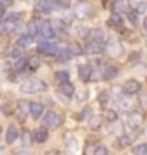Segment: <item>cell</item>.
I'll return each mask as SVG.
<instances>
[{
	"mask_svg": "<svg viewBox=\"0 0 147 155\" xmlns=\"http://www.w3.org/2000/svg\"><path fill=\"white\" fill-rule=\"evenodd\" d=\"M45 88L47 84L42 79H29L21 84V91H24V93H38V91H43Z\"/></svg>",
	"mask_w": 147,
	"mask_h": 155,
	"instance_id": "6da1fadb",
	"label": "cell"
},
{
	"mask_svg": "<svg viewBox=\"0 0 147 155\" xmlns=\"http://www.w3.org/2000/svg\"><path fill=\"white\" fill-rule=\"evenodd\" d=\"M43 122H45V126H47V127L54 129V127H59V126H61L62 119H61V116H59V114H56V112L49 110V112L45 114V117H43Z\"/></svg>",
	"mask_w": 147,
	"mask_h": 155,
	"instance_id": "7a4b0ae2",
	"label": "cell"
},
{
	"mask_svg": "<svg viewBox=\"0 0 147 155\" xmlns=\"http://www.w3.org/2000/svg\"><path fill=\"white\" fill-rule=\"evenodd\" d=\"M74 14L76 17H88L92 14V5L88 2H78L74 5Z\"/></svg>",
	"mask_w": 147,
	"mask_h": 155,
	"instance_id": "3957f363",
	"label": "cell"
},
{
	"mask_svg": "<svg viewBox=\"0 0 147 155\" xmlns=\"http://www.w3.org/2000/svg\"><path fill=\"white\" fill-rule=\"evenodd\" d=\"M38 50L45 55H57L61 50H59V45L57 43H52V41H45V43H40Z\"/></svg>",
	"mask_w": 147,
	"mask_h": 155,
	"instance_id": "277c9868",
	"label": "cell"
},
{
	"mask_svg": "<svg viewBox=\"0 0 147 155\" xmlns=\"http://www.w3.org/2000/svg\"><path fill=\"white\" fill-rule=\"evenodd\" d=\"M106 52H108L111 57H121V54H123V47H121L118 41H109L108 47H106Z\"/></svg>",
	"mask_w": 147,
	"mask_h": 155,
	"instance_id": "5b68a950",
	"label": "cell"
},
{
	"mask_svg": "<svg viewBox=\"0 0 147 155\" xmlns=\"http://www.w3.org/2000/svg\"><path fill=\"white\" fill-rule=\"evenodd\" d=\"M123 91L126 95H133V93H138L140 91V83L135 81V79H130V81H126L123 84Z\"/></svg>",
	"mask_w": 147,
	"mask_h": 155,
	"instance_id": "8992f818",
	"label": "cell"
},
{
	"mask_svg": "<svg viewBox=\"0 0 147 155\" xmlns=\"http://www.w3.org/2000/svg\"><path fill=\"white\" fill-rule=\"evenodd\" d=\"M56 9V4L52 0H36V11L38 12H50Z\"/></svg>",
	"mask_w": 147,
	"mask_h": 155,
	"instance_id": "52a82bcc",
	"label": "cell"
},
{
	"mask_svg": "<svg viewBox=\"0 0 147 155\" xmlns=\"http://www.w3.org/2000/svg\"><path fill=\"white\" fill-rule=\"evenodd\" d=\"M40 35L43 36L45 40H50V38H54V28H52V24L50 22H42L40 24Z\"/></svg>",
	"mask_w": 147,
	"mask_h": 155,
	"instance_id": "ba28073f",
	"label": "cell"
},
{
	"mask_svg": "<svg viewBox=\"0 0 147 155\" xmlns=\"http://www.w3.org/2000/svg\"><path fill=\"white\" fill-rule=\"evenodd\" d=\"M142 122H144V116H142L140 112H130V116H128V124H130L132 127L142 126Z\"/></svg>",
	"mask_w": 147,
	"mask_h": 155,
	"instance_id": "9c48e42d",
	"label": "cell"
},
{
	"mask_svg": "<svg viewBox=\"0 0 147 155\" xmlns=\"http://www.w3.org/2000/svg\"><path fill=\"white\" fill-rule=\"evenodd\" d=\"M47 138H49L47 127H38V129L33 133V140L36 141V143H43V141H47Z\"/></svg>",
	"mask_w": 147,
	"mask_h": 155,
	"instance_id": "30bf717a",
	"label": "cell"
},
{
	"mask_svg": "<svg viewBox=\"0 0 147 155\" xmlns=\"http://www.w3.org/2000/svg\"><path fill=\"white\" fill-rule=\"evenodd\" d=\"M28 114H29V104L26 102V100H21V102L17 104V116H19V119L23 121Z\"/></svg>",
	"mask_w": 147,
	"mask_h": 155,
	"instance_id": "8fae6325",
	"label": "cell"
},
{
	"mask_svg": "<svg viewBox=\"0 0 147 155\" xmlns=\"http://www.w3.org/2000/svg\"><path fill=\"white\" fill-rule=\"evenodd\" d=\"M42 112H43V105L38 104V102H33V104H29V114L33 119H38L42 116Z\"/></svg>",
	"mask_w": 147,
	"mask_h": 155,
	"instance_id": "7c38bea8",
	"label": "cell"
},
{
	"mask_svg": "<svg viewBox=\"0 0 147 155\" xmlns=\"http://www.w3.org/2000/svg\"><path fill=\"white\" fill-rule=\"evenodd\" d=\"M80 78H81L83 81H90L92 66H88V64H81V66H80Z\"/></svg>",
	"mask_w": 147,
	"mask_h": 155,
	"instance_id": "4fadbf2b",
	"label": "cell"
},
{
	"mask_svg": "<svg viewBox=\"0 0 147 155\" xmlns=\"http://www.w3.org/2000/svg\"><path fill=\"white\" fill-rule=\"evenodd\" d=\"M88 38H90V41H99V43H102L106 40V35H104L102 29H92L90 33H88Z\"/></svg>",
	"mask_w": 147,
	"mask_h": 155,
	"instance_id": "5bb4252c",
	"label": "cell"
},
{
	"mask_svg": "<svg viewBox=\"0 0 147 155\" xmlns=\"http://www.w3.org/2000/svg\"><path fill=\"white\" fill-rule=\"evenodd\" d=\"M59 91H61L64 97H73V93H74V86L69 81H66V83H62L61 86H59Z\"/></svg>",
	"mask_w": 147,
	"mask_h": 155,
	"instance_id": "9a60e30c",
	"label": "cell"
},
{
	"mask_svg": "<svg viewBox=\"0 0 147 155\" xmlns=\"http://www.w3.org/2000/svg\"><path fill=\"white\" fill-rule=\"evenodd\" d=\"M114 76H118V67L116 66H108L102 72V78L104 79H113Z\"/></svg>",
	"mask_w": 147,
	"mask_h": 155,
	"instance_id": "2e32d148",
	"label": "cell"
},
{
	"mask_svg": "<svg viewBox=\"0 0 147 155\" xmlns=\"http://www.w3.org/2000/svg\"><path fill=\"white\" fill-rule=\"evenodd\" d=\"M101 52H102V43H99V41H88L87 54H101Z\"/></svg>",
	"mask_w": 147,
	"mask_h": 155,
	"instance_id": "e0dca14e",
	"label": "cell"
},
{
	"mask_svg": "<svg viewBox=\"0 0 147 155\" xmlns=\"http://www.w3.org/2000/svg\"><path fill=\"white\" fill-rule=\"evenodd\" d=\"M5 140H7V143H14V141L17 140V129H16L14 126H11L9 129H7Z\"/></svg>",
	"mask_w": 147,
	"mask_h": 155,
	"instance_id": "ac0fdd59",
	"label": "cell"
},
{
	"mask_svg": "<svg viewBox=\"0 0 147 155\" xmlns=\"http://www.w3.org/2000/svg\"><path fill=\"white\" fill-rule=\"evenodd\" d=\"M111 133L116 134V136H123V126H121L119 121H114L113 124H111Z\"/></svg>",
	"mask_w": 147,
	"mask_h": 155,
	"instance_id": "d6986e66",
	"label": "cell"
},
{
	"mask_svg": "<svg viewBox=\"0 0 147 155\" xmlns=\"http://www.w3.org/2000/svg\"><path fill=\"white\" fill-rule=\"evenodd\" d=\"M118 109L121 112H128L132 109V102H130V100H125V98L123 100H118Z\"/></svg>",
	"mask_w": 147,
	"mask_h": 155,
	"instance_id": "ffe728a7",
	"label": "cell"
},
{
	"mask_svg": "<svg viewBox=\"0 0 147 155\" xmlns=\"http://www.w3.org/2000/svg\"><path fill=\"white\" fill-rule=\"evenodd\" d=\"M31 41H33V38H31V35H23L21 38L17 40V45L19 47H28V45H31Z\"/></svg>",
	"mask_w": 147,
	"mask_h": 155,
	"instance_id": "44dd1931",
	"label": "cell"
},
{
	"mask_svg": "<svg viewBox=\"0 0 147 155\" xmlns=\"http://www.w3.org/2000/svg\"><path fill=\"white\" fill-rule=\"evenodd\" d=\"M69 79V74L66 71H59V72H56V81L59 84H62V83H66Z\"/></svg>",
	"mask_w": 147,
	"mask_h": 155,
	"instance_id": "7402d4cb",
	"label": "cell"
},
{
	"mask_svg": "<svg viewBox=\"0 0 147 155\" xmlns=\"http://www.w3.org/2000/svg\"><path fill=\"white\" fill-rule=\"evenodd\" d=\"M102 124V117L101 116H95L92 117V121H88V126H90V129H99Z\"/></svg>",
	"mask_w": 147,
	"mask_h": 155,
	"instance_id": "603a6c76",
	"label": "cell"
},
{
	"mask_svg": "<svg viewBox=\"0 0 147 155\" xmlns=\"http://www.w3.org/2000/svg\"><path fill=\"white\" fill-rule=\"evenodd\" d=\"M2 28H4V31H5V33H12V31L16 29V21L7 19V21L4 22V26H2Z\"/></svg>",
	"mask_w": 147,
	"mask_h": 155,
	"instance_id": "cb8c5ba5",
	"label": "cell"
},
{
	"mask_svg": "<svg viewBox=\"0 0 147 155\" xmlns=\"http://www.w3.org/2000/svg\"><path fill=\"white\" fill-rule=\"evenodd\" d=\"M133 155H147V143H140L133 148Z\"/></svg>",
	"mask_w": 147,
	"mask_h": 155,
	"instance_id": "d4e9b609",
	"label": "cell"
},
{
	"mask_svg": "<svg viewBox=\"0 0 147 155\" xmlns=\"http://www.w3.org/2000/svg\"><path fill=\"white\" fill-rule=\"evenodd\" d=\"M26 66H28V62H26L23 57H21V59H17V61H16V64H14V69H16L17 72H21V71H24V69H26Z\"/></svg>",
	"mask_w": 147,
	"mask_h": 155,
	"instance_id": "484cf974",
	"label": "cell"
},
{
	"mask_svg": "<svg viewBox=\"0 0 147 155\" xmlns=\"http://www.w3.org/2000/svg\"><path fill=\"white\" fill-rule=\"evenodd\" d=\"M68 50L73 54V55H80V54H83V50H81V47H80L78 43H69Z\"/></svg>",
	"mask_w": 147,
	"mask_h": 155,
	"instance_id": "4316f807",
	"label": "cell"
},
{
	"mask_svg": "<svg viewBox=\"0 0 147 155\" xmlns=\"http://www.w3.org/2000/svg\"><path fill=\"white\" fill-rule=\"evenodd\" d=\"M109 24H111L113 28H119V26H121V17H119L118 14L111 16V17H109Z\"/></svg>",
	"mask_w": 147,
	"mask_h": 155,
	"instance_id": "83f0119b",
	"label": "cell"
},
{
	"mask_svg": "<svg viewBox=\"0 0 147 155\" xmlns=\"http://www.w3.org/2000/svg\"><path fill=\"white\" fill-rule=\"evenodd\" d=\"M114 9H116L118 12H126V11H128V5H126V2H125V0H118Z\"/></svg>",
	"mask_w": 147,
	"mask_h": 155,
	"instance_id": "f1b7e54d",
	"label": "cell"
},
{
	"mask_svg": "<svg viewBox=\"0 0 147 155\" xmlns=\"http://www.w3.org/2000/svg\"><path fill=\"white\" fill-rule=\"evenodd\" d=\"M73 55L69 50H64V52H61V54H57V57H59V61H68L69 57Z\"/></svg>",
	"mask_w": 147,
	"mask_h": 155,
	"instance_id": "f546056e",
	"label": "cell"
},
{
	"mask_svg": "<svg viewBox=\"0 0 147 155\" xmlns=\"http://www.w3.org/2000/svg\"><path fill=\"white\" fill-rule=\"evenodd\" d=\"M38 29H40V26H36V22H35V21H31V22L28 24V31H29V35H35L36 31H38Z\"/></svg>",
	"mask_w": 147,
	"mask_h": 155,
	"instance_id": "4dcf8cb0",
	"label": "cell"
},
{
	"mask_svg": "<svg viewBox=\"0 0 147 155\" xmlns=\"http://www.w3.org/2000/svg\"><path fill=\"white\" fill-rule=\"evenodd\" d=\"M106 117H108L111 122H114V121H118V114L114 110H108V114H106Z\"/></svg>",
	"mask_w": 147,
	"mask_h": 155,
	"instance_id": "1f68e13d",
	"label": "cell"
},
{
	"mask_svg": "<svg viewBox=\"0 0 147 155\" xmlns=\"http://www.w3.org/2000/svg\"><path fill=\"white\" fill-rule=\"evenodd\" d=\"M28 64H29V67H31V69H38V67H40V59L33 57V59H31V61L28 62Z\"/></svg>",
	"mask_w": 147,
	"mask_h": 155,
	"instance_id": "d6a6232c",
	"label": "cell"
},
{
	"mask_svg": "<svg viewBox=\"0 0 147 155\" xmlns=\"http://www.w3.org/2000/svg\"><path fill=\"white\" fill-rule=\"evenodd\" d=\"M109 98V91H101V95H99V102L101 104H106Z\"/></svg>",
	"mask_w": 147,
	"mask_h": 155,
	"instance_id": "836d02e7",
	"label": "cell"
},
{
	"mask_svg": "<svg viewBox=\"0 0 147 155\" xmlns=\"http://www.w3.org/2000/svg\"><path fill=\"white\" fill-rule=\"evenodd\" d=\"M132 141H133V136H125V138L119 140V145H121V147H125V145H130Z\"/></svg>",
	"mask_w": 147,
	"mask_h": 155,
	"instance_id": "e575fe53",
	"label": "cell"
},
{
	"mask_svg": "<svg viewBox=\"0 0 147 155\" xmlns=\"http://www.w3.org/2000/svg\"><path fill=\"white\" fill-rule=\"evenodd\" d=\"M95 155H108V148H106V147H97Z\"/></svg>",
	"mask_w": 147,
	"mask_h": 155,
	"instance_id": "d590c367",
	"label": "cell"
},
{
	"mask_svg": "<svg viewBox=\"0 0 147 155\" xmlns=\"http://www.w3.org/2000/svg\"><path fill=\"white\" fill-rule=\"evenodd\" d=\"M19 54H21V52H19V47H14V48L11 50V55H14V57H19Z\"/></svg>",
	"mask_w": 147,
	"mask_h": 155,
	"instance_id": "8d00e7d4",
	"label": "cell"
},
{
	"mask_svg": "<svg viewBox=\"0 0 147 155\" xmlns=\"http://www.w3.org/2000/svg\"><path fill=\"white\" fill-rule=\"evenodd\" d=\"M2 112L9 116V114H11V105H9V104H7V105H4V107H2Z\"/></svg>",
	"mask_w": 147,
	"mask_h": 155,
	"instance_id": "74e56055",
	"label": "cell"
},
{
	"mask_svg": "<svg viewBox=\"0 0 147 155\" xmlns=\"http://www.w3.org/2000/svg\"><path fill=\"white\" fill-rule=\"evenodd\" d=\"M76 148H78V145L74 141H69V152H76Z\"/></svg>",
	"mask_w": 147,
	"mask_h": 155,
	"instance_id": "f35d334b",
	"label": "cell"
},
{
	"mask_svg": "<svg viewBox=\"0 0 147 155\" xmlns=\"http://www.w3.org/2000/svg\"><path fill=\"white\" fill-rule=\"evenodd\" d=\"M88 112H90V110H88V109H85V110H83L81 114H80V119H85V117L88 116Z\"/></svg>",
	"mask_w": 147,
	"mask_h": 155,
	"instance_id": "ab89813d",
	"label": "cell"
},
{
	"mask_svg": "<svg viewBox=\"0 0 147 155\" xmlns=\"http://www.w3.org/2000/svg\"><path fill=\"white\" fill-rule=\"evenodd\" d=\"M140 104H142V105H147V97L140 95Z\"/></svg>",
	"mask_w": 147,
	"mask_h": 155,
	"instance_id": "60d3db41",
	"label": "cell"
},
{
	"mask_svg": "<svg viewBox=\"0 0 147 155\" xmlns=\"http://www.w3.org/2000/svg\"><path fill=\"white\" fill-rule=\"evenodd\" d=\"M128 17H130V21H132V22H135V21H137V14H135V12H133V14H130Z\"/></svg>",
	"mask_w": 147,
	"mask_h": 155,
	"instance_id": "b9f144b4",
	"label": "cell"
},
{
	"mask_svg": "<svg viewBox=\"0 0 147 155\" xmlns=\"http://www.w3.org/2000/svg\"><path fill=\"white\" fill-rule=\"evenodd\" d=\"M12 2H14V0H2V4H4V5H11Z\"/></svg>",
	"mask_w": 147,
	"mask_h": 155,
	"instance_id": "7bdbcfd3",
	"label": "cell"
},
{
	"mask_svg": "<svg viewBox=\"0 0 147 155\" xmlns=\"http://www.w3.org/2000/svg\"><path fill=\"white\" fill-rule=\"evenodd\" d=\"M2 16H4V7L0 5V17H2Z\"/></svg>",
	"mask_w": 147,
	"mask_h": 155,
	"instance_id": "ee69618b",
	"label": "cell"
},
{
	"mask_svg": "<svg viewBox=\"0 0 147 155\" xmlns=\"http://www.w3.org/2000/svg\"><path fill=\"white\" fill-rule=\"evenodd\" d=\"M144 28L147 29V17H145V19H144Z\"/></svg>",
	"mask_w": 147,
	"mask_h": 155,
	"instance_id": "f6af8a7d",
	"label": "cell"
},
{
	"mask_svg": "<svg viewBox=\"0 0 147 155\" xmlns=\"http://www.w3.org/2000/svg\"><path fill=\"white\" fill-rule=\"evenodd\" d=\"M17 155H29L28 152H21V153H17Z\"/></svg>",
	"mask_w": 147,
	"mask_h": 155,
	"instance_id": "bcb514c9",
	"label": "cell"
},
{
	"mask_svg": "<svg viewBox=\"0 0 147 155\" xmlns=\"http://www.w3.org/2000/svg\"><path fill=\"white\" fill-rule=\"evenodd\" d=\"M50 155H56V152H50Z\"/></svg>",
	"mask_w": 147,
	"mask_h": 155,
	"instance_id": "7dc6e473",
	"label": "cell"
},
{
	"mask_svg": "<svg viewBox=\"0 0 147 155\" xmlns=\"http://www.w3.org/2000/svg\"><path fill=\"white\" fill-rule=\"evenodd\" d=\"M0 133H2V127H0Z\"/></svg>",
	"mask_w": 147,
	"mask_h": 155,
	"instance_id": "c3c4849f",
	"label": "cell"
}]
</instances>
